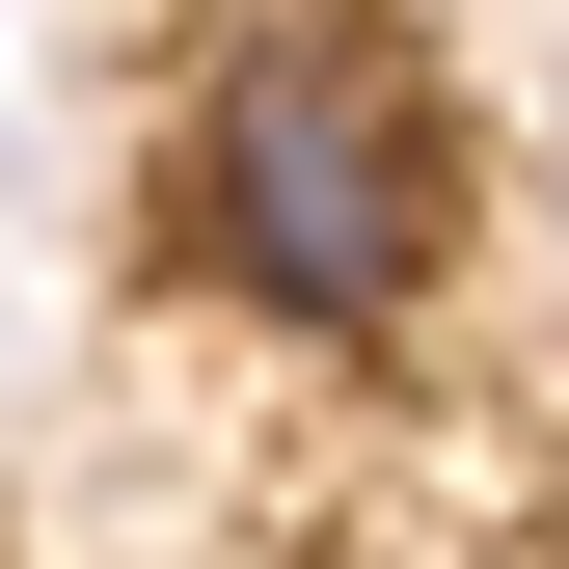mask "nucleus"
<instances>
[{
    "label": "nucleus",
    "mask_w": 569,
    "mask_h": 569,
    "mask_svg": "<svg viewBox=\"0 0 569 569\" xmlns=\"http://www.w3.org/2000/svg\"><path fill=\"white\" fill-rule=\"evenodd\" d=\"M190 271H218L244 326H407L461 271V109L407 82V28H326V0H271V28L190 82Z\"/></svg>",
    "instance_id": "nucleus-1"
}]
</instances>
